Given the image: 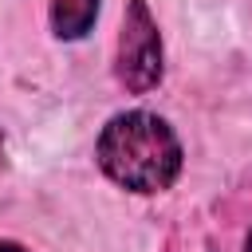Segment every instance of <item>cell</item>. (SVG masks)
I'll use <instances>...</instances> for the list:
<instances>
[{"mask_svg": "<svg viewBox=\"0 0 252 252\" xmlns=\"http://www.w3.org/2000/svg\"><path fill=\"white\" fill-rule=\"evenodd\" d=\"M98 8H102V0H51V8H47L51 35H55V39H63V43L83 39V35L94 28Z\"/></svg>", "mask_w": 252, "mask_h": 252, "instance_id": "obj_3", "label": "cell"}, {"mask_svg": "<svg viewBox=\"0 0 252 252\" xmlns=\"http://www.w3.org/2000/svg\"><path fill=\"white\" fill-rule=\"evenodd\" d=\"M4 158H8V138H4V130H0V165H4Z\"/></svg>", "mask_w": 252, "mask_h": 252, "instance_id": "obj_5", "label": "cell"}, {"mask_svg": "<svg viewBox=\"0 0 252 252\" xmlns=\"http://www.w3.org/2000/svg\"><path fill=\"white\" fill-rule=\"evenodd\" d=\"M98 169L126 193H165L181 177L185 150L177 130L154 110H118L106 118L94 142Z\"/></svg>", "mask_w": 252, "mask_h": 252, "instance_id": "obj_1", "label": "cell"}, {"mask_svg": "<svg viewBox=\"0 0 252 252\" xmlns=\"http://www.w3.org/2000/svg\"><path fill=\"white\" fill-rule=\"evenodd\" d=\"M0 252H28V248L16 244V240H0Z\"/></svg>", "mask_w": 252, "mask_h": 252, "instance_id": "obj_4", "label": "cell"}, {"mask_svg": "<svg viewBox=\"0 0 252 252\" xmlns=\"http://www.w3.org/2000/svg\"><path fill=\"white\" fill-rule=\"evenodd\" d=\"M244 252H252V232H248V236H244Z\"/></svg>", "mask_w": 252, "mask_h": 252, "instance_id": "obj_6", "label": "cell"}, {"mask_svg": "<svg viewBox=\"0 0 252 252\" xmlns=\"http://www.w3.org/2000/svg\"><path fill=\"white\" fill-rule=\"evenodd\" d=\"M165 75L161 28L146 0H126L118 43H114V79L126 94H150Z\"/></svg>", "mask_w": 252, "mask_h": 252, "instance_id": "obj_2", "label": "cell"}]
</instances>
